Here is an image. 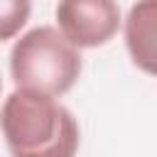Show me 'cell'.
<instances>
[{"mask_svg": "<svg viewBox=\"0 0 157 157\" xmlns=\"http://www.w3.org/2000/svg\"><path fill=\"white\" fill-rule=\"evenodd\" d=\"M0 132L12 157H76L81 130L56 98L15 88L0 105Z\"/></svg>", "mask_w": 157, "mask_h": 157, "instance_id": "cell-1", "label": "cell"}, {"mask_svg": "<svg viewBox=\"0 0 157 157\" xmlns=\"http://www.w3.org/2000/svg\"><path fill=\"white\" fill-rule=\"evenodd\" d=\"M81 69V52L52 25L32 27L10 49V76L20 91L59 98L74 88Z\"/></svg>", "mask_w": 157, "mask_h": 157, "instance_id": "cell-2", "label": "cell"}, {"mask_svg": "<svg viewBox=\"0 0 157 157\" xmlns=\"http://www.w3.org/2000/svg\"><path fill=\"white\" fill-rule=\"evenodd\" d=\"M120 22V7L113 0H64L56 5L59 32L78 52L108 44Z\"/></svg>", "mask_w": 157, "mask_h": 157, "instance_id": "cell-3", "label": "cell"}, {"mask_svg": "<svg viewBox=\"0 0 157 157\" xmlns=\"http://www.w3.org/2000/svg\"><path fill=\"white\" fill-rule=\"evenodd\" d=\"M123 34L132 64L140 71L157 76V0L130 5L123 20Z\"/></svg>", "mask_w": 157, "mask_h": 157, "instance_id": "cell-4", "label": "cell"}, {"mask_svg": "<svg viewBox=\"0 0 157 157\" xmlns=\"http://www.w3.org/2000/svg\"><path fill=\"white\" fill-rule=\"evenodd\" d=\"M32 5L27 0H0V42L12 39L29 20Z\"/></svg>", "mask_w": 157, "mask_h": 157, "instance_id": "cell-5", "label": "cell"}, {"mask_svg": "<svg viewBox=\"0 0 157 157\" xmlns=\"http://www.w3.org/2000/svg\"><path fill=\"white\" fill-rule=\"evenodd\" d=\"M0 91H2V81H0Z\"/></svg>", "mask_w": 157, "mask_h": 157, "instance_id": "cell-6", "label": "cell"}]
</instances>
